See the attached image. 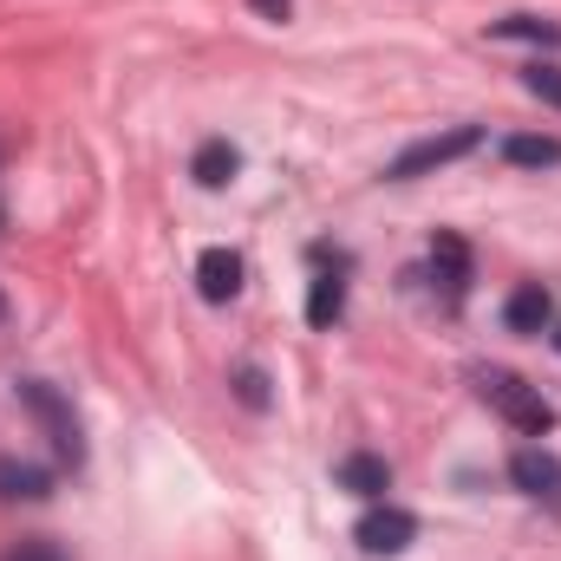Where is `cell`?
<instances>
[{"instance_id": "6da1fadb", "label": "cell", "mask_w": 561, "mask_h": 561, "mask_svg": "<svg viewBox=\"0 0 561 561\" xmlns=\"http://www.w3.org/2000/svg\"><path fill=\"white\" fill-rule=\"evenodd\" d=\"M20 412L46 431V444H53V457L59 463H85V431H79V412H72V399L59 392V386H46V379H20Z\"/></svg>"}, {"instance_id": "7a4b0ae2", "label": "cell", "mask_w": 561, "mask_h": 561, "mask_svg": "<svg viewBox=\"0 0 561 561\" xmlns=\"http://www.w3.org/2000/svg\"><path fill=\"white\" fill-rule=\"evenodd\" d=\"M477 392H483V405H496L503 419L516 424L523 437H549V431H556V405H549L529 379H516V373H503V366L477 373Z\"/></svg>"}, {"instance_id": "3957f363", "label": "cell", "mask_w": 561, "mask_h": 561, "mask_svg": "<svg viewBox=\"0 0 561 561\" xmlns=\"http://www.w3.org/2000/svg\"><path fill=\"white\" fill-rule=\"evenodd\" d=\"M483 144V125H450V131H437V138H419L412 150H399L392 157V183H412V176H431V170H444V163H457V157H470Z\"/></svg>"}, {"instance_id": "277c9868", "label": "cell", "mask_w": 561, "mask_h": 561, "mask_svg": "<svg viewBox=\"0 0 561 561\" xmlns=\"http://www.w3.org/2000/svg\"><path fill=\"white\" fill-rule=\"evenodd\" d=\"M353 542H359L366 556H405V549L419 542V516H412V510H399V503H373V510L359 516Z\"/></svg>"}, {"instance_id": "5b68a950", "label": "cell", "mask_w": 561, "mask_h": 561, "mask_svg": "<svg viewBox=\"0 0 561 561\" xmlns=\"http://www.w3.org/2000/svg\"><path fill=\"white\" fill-rule=\"evenodd\" d=\"M510 483H516L523 496L556 503V510H561V457H549L542 444H523V450L510 457Z\"/></svg>"}, {"instance_id": "8992f818", "label": "cell", "mask_w": 561, "mask_h": 561, "mask_svg": "<svg viewBox=\"0 0 561 561\" xmlns=\"http://www.w3.org/2000/svg\"><path fill=\"white\" fill-rule=\"evenodd\" d=\"M431 275L444 280V300H463V294H470V275H477V268H470V242L450 236V229H437V236H431Z\"/></svg>"}, {"instance_id": "52a82bcc", "label": "cell", "mask_w": 561, "mask_h": 561, "mask_svg": "<svg viewBox=\"0 0 561 561\" xmlns=\"http://www.w3.org/2000/svg\"><path fill=\"white\" fill-rule=\"evenodd\" d=\"M196 294H203L209 307L236 300V294H242V255H236V249H203V255H196Z\"/></svg>"}, {"instance_id": "ba28073f", "label": "cell", "mask_w": 561, "mask_h": 561, "mask_svg": "<svg viewBox=\"0 0 561 561\" xmlns=\"http://www.w3.org/2000/svg\"><path fill=\"white\" fill-rule=\"evenodd\" d=\"M549 320H556V300H549L542 280L510 287V300H503V327H510V333H549Z\"/></svg>"}, {"instance_id": "9c48e42d", "label": "cell", "mask_w": 561, "mask_h": 561, "mask_svg": "<svg viewBox=\"0 0 561 561\" xmlns=\"http://www.w3.org/2000/svg\"><path fill=\"white\" fill-rule=\"evenodd\" d=\"M333 477H340V490H353V496H366V503H386V490H392V463L373 457V450H346Z\"/></svg>"}, {"instance_id": "30bf717a", "label": "cell", "mask_w": 561, "mask_h": 561, "mask_svg": "<svg viewBox=\"0 0 561 561\" xmlns=\"http://www.w3.org/2000/svg\"><path fill=\"white\" fill-rule=\"evenodd\" d=\"M236 170H242V150H236L229 138H203L196 144V157H190V176H196L203 190H229Z\"/></svg>"}, {"instance_id": "8fae6325", "label": "cell", "mask_w": 561, "mask_h": 561, "mask_svg": "<svg viewBox=\"0 0 561 561\" xmlns=\"http://www.w3.org/2000/svg\"><path fill=\"white\" fill-rule=\"evenodd\" d=\"M39 496H53V470L0 457V503H39Z\"/></svg>"}, {"instance_id": "7c38bea8", "label": "cell", "mask_w": 561, "mask_h": 561, "mask_svg": "<svg viewBox=\"0 0 561 561\" xmlns=\"http://www.w3.org/2000/svg\"><path fill=\"white\" fill-rule=\"evenodd\" d=\"M340 313H346V280L340 275H313V287H307V327L327 333Z\"/></svg>"}, {"instance_id": "4fadbf2b", "label": "cell", "mask_w": 561, "mask_h": 561, "mask_svg": "<svg viewBox=\"0 0 561 561\" xmlns=\"http://www.w3.org/2000/svg\"><path fill=\"white\" fill-rule=\"evenodd\" d=\"M503 157H510L516 170H556L561 138H529V131H516V138H503Z\"/></svg>"}, {"instance_id": "5bb4252c", "label": "cell", "mask_w": 561, "mask_h": 561, "mask_svg": "<svg viewBox=\"0 0 561 561\" xmlns=\"http://www.w3.org/2000/svg\"><path fill=\"white\" fill-rule=\"evenodd\" d=\"M490 39H529V46H561V20H536V13H510L490 26Z\"/></svg>"}, {"instance_id": "9a60e30c", "label": "cell", "mask_w": 561, "mask_h": 561, "mask_svg": "<svg viewBox=\"0 0 561 561\" xmlns=\"http://www.w3.org/2000/svg\"><path fill=\"white\" fill-rule=\"evenodd\" d=\"M236 399H242L249 412H268V373H262V366H242V373H236Z\"/></svg>"}, {"instance_id": "2e32d148", "label": "cell", "mask_w": 561, "mask_h": 561, "mask_svg": "<svg viewBox=\"0 0 561 561\" xmlns=\"http://www.w3.org/2000/svg\"><path fill=\"white\" fill-rule=\"evenodd\" d=\"M523 85H529L542 105H556V112H561V66H542V59H536V66L523 72Z\"/></svg>"}, {"instance_id": "e0dca14e", "label": "cell", "mask_w": 561, "mask_h": 561, "mask_svg": "<svg viewBox=\"0 0 561 561\" xmlns=\"http://www.w3.org/2000/svg\"><path fill=\"white\" fill-rule=\"evenodd\" d=\"M0 561H66V549L59 542H13Z\"/></svg>"}, {"instance_id": "ac0fdd59", "label": "cell", "mask_w": 561, "mask_h": 561, "mask_svg": "<svg viewBox=\"0 0 561 561\" xmlns=\"http://www.w3.org/2000/svg\"><path fill=\"white\" fill-rule=\"evenodd\" d=\"M249 7H255L262 20H287V7H294V0H249Z\"/></svg>"}, {"instance_id": "d6986e66", "label": "cell", "mask_w": 561, "mask_h": 561, "mask_svg": "<svg viewBox=\"0 0 561 561\" xmlns=\"http://www.w3.org/2000/svg\"><path fill=\"white\" fill-rule=\"evenodd\" d=\"M0 320H7V294H0Z\"/></svg>"}, {"instance_id": "ffe728a7", "label": "cell", "mask_w": 561, "mask_h": 561, "mask_svg": "<svg viewBox=\"0 0 561 561\" xmlns=\"http://www.w3.org/2000/svg\"><path fill=\"white\" fill-rule=\"evenodd\" d=\"M556 346H561V333H556Z\"/></svg>"}, {"instance_id": "44dd1931", "label": "cell", "mask_w": 561, "mask_h": 561, "mask_svg": "<svg viewBox=\"0 0 561 561\" xmlns=\"http://www.w3.org/2000/svg\"><path fill=\"white\" fill-rule=\"evenodd\" d=\"M0 222H7V216H0Z\"/></svg>"}]
</instances>
